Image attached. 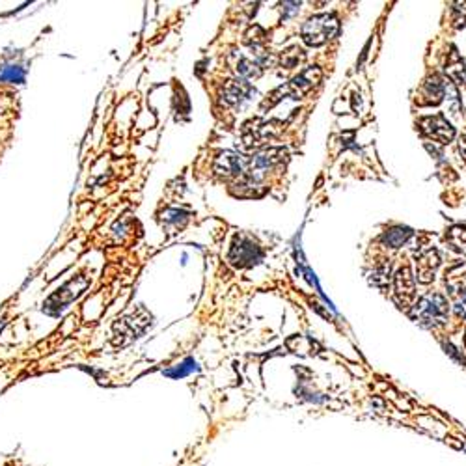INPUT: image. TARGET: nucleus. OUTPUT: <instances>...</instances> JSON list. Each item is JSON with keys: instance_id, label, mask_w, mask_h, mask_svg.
<instances>
[{"instance_id": "2", "label": "nucleus", "mask_w": 466, "mask_h": 466, "mask_svg": "<svg viewBox=\"0 0 466 466\" xmlns=\"http://www.w3.org/2000/svg\"><path fill=\"white\" fill-rule=\"evenodd\" d=\"M339 30L338 17L334 13H321V15L310 17L304 27L301 28V36L304 43L312 45V47H319L325 42L332 39Z\"/></svg>"}, {"instance_id": "7", "label": "nucleus", "mask_w": 466, "mask_h": 466, "mask_svg": "<svg viewBox=\"0 0 466 466\" xmlns=\"http://www.w3.org/2000/svg\"><path fill=\"white\" fill-rule=\"evenodd\" d=\"M319 80H321V69L317 65L304 69L298 77H295L289 84H286L287 96L293 99H301L302 96H306L308 92H312L317 86Z\"/></svg>"}, {"instance_id": "24", "label": "nucleus", "mask_w": 466, "mask_h": 466, "mask_svg": "<svg viewBox=\"0 0 466 466\" xmlns=\"http://www.w3.org/2000/svg\"><path fill=\"white\" fill-rule=\"evenodd\" d=\"M465 345H466V336H465Z\"/></svg>"}, {"instance_id": "9", "label": "nucleus", "mask_w": 466, "mask_h": 466, "mask_svg": "<svg viewBox=\"0 0 466 466\" xmlns=\"http://www.w3.org/2000/svg\"><path fill=\"white\" fill-rule=\"evenodd\" d=\"M393 284H396V301L401 308H408L410 302L414 301V278L413 272L408 267H401L398 270V275L393 278Z\"/></svg>"}, {"instance_id": "19", "label": "nucleus", "mask_w": 466, "mask_h": 466, "mask_svg": "<svg viewBox=\"0 0 466 466\" xmlns=\"http://www.w3.org/2000/svg\"><path fill=\"white\" fill-rule=\"evenodd\" d=\"M302 60H304V53H302V49L298 47L289 49L287 53L282 54V64L286 65L287 69L295 68V65H297L298 62H302Z\"/></svg>"}, {"instance_id": "1", "label": "nucleus", "mask_w": 466, "mask_h": 466, "mask_svg": "<svg viewBox=\"0 0 466 466\" xmlns=\"http://www.w3.org/2000/svg\"><path fill=\"white\" fill-rule=\"evenodd\" d=\"M448 313H450L448 298L442 297L440 293H431L414 304L410 317L425 329H434L448 321Z\"/></svg>"}, {"instance_id": "23", "label": "nucleus", "mask_w": 466, "mask_h": 466, "mask_svg": "<svg viewBox=\"0 0 466 466\" xmlns=\"http://www.w3.org/2000/svg\"><path fill=\"white\" fill-rule=\"evenodd\" d=\"M459 151H461L462 159H465V163H466V137H462L461 142H459Z\"/></svg>"}, {"instance_id": "15", "label": "nucleus", "mask_w": 466, "mask_h": 466, "mask_svg": "<svg viewBox=\"0 0 466 466\" xmlns=\"http://www.w3.org/2000/svg\"><path fill=\"white\" fill-rule=\"evenodd\" d=\"M446 73L450 75V77L453 80H457L459 84H461V82H465V80H466L465 62H462V60L459 58V54H457L455 49L451 51V58L448 60V64H446Z\"/></svg>"}, {"instance_id": "18", "label": "nucleus", "mask_w": 466, "mask_h": 466, "mask_svg": "<svg viewBox=\"0 0 466 466\" xmlns=\"http://www.w3.org/2000/svg\"><path fill=\"white\" fill-rule=\"evenodd\" d=\"M192 371H198V364L192 358H187L181 366H177L175 370H168L165 371V375L168 377H174V379H180V377H185L189 375V373H192Z\"/></svg>"}, {"instance_id": "5", "label": "nucleus", "mask_w": 466, "mask_h": 466, "mask_svg": "<svg viewBox=\"0 0 466 466\" xmlns=\"http://www.w3.org/2000/svg\"><path fill=\"white\" fill-rule=\"evenodd\" d=\"M228 260L233 267L239 269H246V267L258 265L263 260V252L254 241H250L246 237H235L229 250Z\"/></svg>"}, {"instance_id": "3", "label": "nucleus", "mask_w": 466, "mask_h": 466, "mask_svg": "<svg viewBox=\"0 0 466 466\" xmlns=\"http://www.w3.org/2000/svg\"><path fill=\"white\" fill-rule=\"evenodd\" d=\"M151 313L146 312V308H138L127 317L114 325V345H127L129 341L140 338L149 325H151Z\"/></svg>"}, {"instance_id": "10", "label": "nucleus", "mask_w": 466, "mask_h": 466, "mask_svg": "<svg viewBox=\"0 0 466 466\" xmlns=\"http://www.w3.org/2000/svg\"><path fill=\"white\" fill-rule=\"evenodd\" d=\"M446 96V82L439 75H431L420 88V105H439Z\"/></svg>"}, {"instance_id": "17", "label": "nucleus", "mask_w": 466, "mask_h": 466, "mask_svg": "<svg viewBox=\"0 0 466 466\" xmlns=\"http://www.w3.org/2000/svg\"><path fill=\"white\" fill-rule=\"evenodd\" d=\"M0 80L2 82H13V84H21L25 80V68L21 64H6L0 71Z\"/></svg>"}, {"instance_id": "4", "label": "nucleus", "mask_w": 466, "mask_h": 466, "mask_svg": "<svg viewBox=\"0 0 466 466\" xmlns=\"http://www.w3.org/2000/svg\"><path fill=\"white\" fill-rule=\"evenodd\" d=\"M86 287H88V278H84V276H77L73 280H69L64 287H60L58 291L49 297V301L43 306V312L51 313V315H58L62 310H65L75 298L79 297L80 293L84 291Z\"/></svg>"}, {"instance_id": "11", "label": "nucleus", "mask_w": 466, "mask_h": 466, "mask_svg": "<svg viewBox=\"0 0 466 466\" xmlns=\"http://www.w3.org/2000/svg\"><path fill=\"white\" fill-rule=\"evenodd\" d=\"M440 265V256L434 248L425 250L424 254L418 256L416 260V270H418V282L422 284H429L434 280V272Z\"/></svg>"}, {"instance_id": "6", "label": "nucleus", "mask_w": 466, "mask_h": 466, "mask_svg": "<svg viewBox=\"0 0 466 466\" xmlns=\"http://www.w3.org/2000/svg\"><path fill=\"white\" fill-rule=\"evenodd\" d=\"M420 129L425 137L433 138L439 144H450L455 138V129L451 127L450 122L442 114L427 116L420 120Z\"/></svg>"}, {"instance_id": "13", "label": "nucleus", "mask_w": 466, "mask_h": 466, "mask_svg": "<svg viewBox=\"0 0 466 466\" xmlns=\"http://www.w3.org/2000/svg\"><path fill=\"white\" fill-rule=\"evenodd\" d=\"M444 280L453 297H461L466 293V261H457L455 265H451L446 270Z\"/></svg>"}, {"instance_id": "12", "label": "nucleus", "mask_w": 466, "mask_h": 466, "mask_svg": "<svg viewBox=\"0 0 466 466\" xmlns=\"http://www.w3.org/2000/svg\"><path fill=\"white\" fill-rule=\"evenodd\" d=\"M254 94V88L244 80H228V84L224 86L222 90V97L228 105H243L244 101H248Z\"/></svg>"}, {"instance_id": "21", "label": "nucleus", "mask_w": 466, "mask_h": 466, "mask_svg": "<svg viewBox=\"0 0 466 466\" xmlns=\"http://www.w3.org/2000/svg\"><path fill=\"white\" fill-rule=\"evenodd\" d=\"M388 275H390V265H382L373 272V282L377 286H382L388 282Z\"/></svg>"}, {"instance_id": "14", "label": "nucleus", "mask_w": 466, "mask_h": 466, "mask_svg": "<svg viewBox=\"0 0 466 466\" xmlns=\"http://www.w3.org/2000/svg\"><path fill=\"white\" fill-rule=\"evenodd\" d=\"M410 237H413V229L396 226V228L388 229V232L382 235V244L388 246V248H401L403 244L407 243Z\"/></svg>"}, {"instance_id": "16", "label": "nucleus", "mask_w": 466, "mask_h": 466, "mask_svg": "<svg viewBox=\"0 0 466 466\" xmlns=\"http://www.w3.org/2000/svg\"><path fill=\"white\" fill-rule=\"evenodd\" d=\"M446 241L457 252H466V226H453L446 233Z\"/></svg>"}, {"instance_id": "22", "label": "nucleus", "mask_w": 466, "mask_h": 466, "mask_svg": "<svg viewBox=\"0 0 466 466\" xmlns=\"http://www.w3.org/2000/svg\"><path fill=\"white\" fill-rule=\"evenodd\" d=\"M455 313L459 317H466V293H462L455 304Z\"/></svg>"}, {"instance_id": "20", "label": "nucleus", "mask_w": 466, "mask_h": 466, "mask_svg": "<svg viewBox=\"0 0 466 466\" xmlns=\"http://www.w3.org/2000/svg\"><path fill=\"white\" fill-rule=\"evenodd\" d=\"M187 218H189L187 213L180 211V209H170V211H166V215H165V222L175 224V226H185Z\"/></svg>"}, {"instance_id": "8", "label": "nucleus", "mask_w": 466, "mask_h": 466, "mask_svg": "<svg viewBox=\"0 0 466 466\" xmlns=\"http://www.w3.org/2000/svg\"><path fill=\"white\" fill-rule=\"evenodd\" d=\"M250 160L246 157L239 153H232V151H226V153H220L215 160V170L217 174L224 175V177H235V175H241L246 172L248 168Z\"/></svg>"}]
</instances>
